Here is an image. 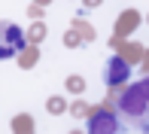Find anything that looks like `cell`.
<instances>
[{
  "instance_id": "obj_5",
  "label": "cell",
  "mask_w": 149,
  "mask_h": 134,
  "mask_svg": "<svg viewBox=\"0 0 149 134\" xmlns=\"http://www.w3.org/2000/svg\"><path fill=\"white\" fill-rule=\"evenodd\" d=\"M67 89H70V91H82V89H85L82 76H70V79H67Z\"/></svg>"
},
{
  "instance_id": "obj_6",
  "label": "cell",
  "mask_w": 149,
  "mask_h": 134,
  "mask_svg": "<svg viewBox=\"0 0 149 134\" xmlns=\"http://www.w3.org/2000/svg\"><path fill=\"white\" fill-rule=\"evenodd\" d=\"M49 113H64V104H61L58 98H52L49 100Z\"/></svg>"
},
{
  "instance_id": "obj_2",
  "label": "cell",
  "mask_w": 149,
  "mask_h": 134,
  "mask_svg": "<svg viewBox=\"0 0 149 134\" xmlns=\"http://www.w3.org/2000/svg\"><path fill=\"white\" fill-rule=\"evenodd\" d=\"M24 46V34L18 24H12V22H0V58H9V55H15L18 49Z\"/></svg>"
},
{
  "instance_id": "obj_3",
  "label": "cell",
  "mask_w": 149,
  "mask_h": 134,
  "mask_svg": "<svg viewBox=\"0 0 149 134\" xmlns=\"http://www.w3.org/2000/svg\"><path fill=\"white\" fill-rule=\"evenodd\" d=\"M88 134H119V116L110 110H97L88 116Z\"/></svg>"
},
{
  "instance_id": "obj_1",
  "label": "cell",
  "mask_w": 149,
  "mask_h": 134,
  "mask_svg": "<svg viewBox=\"0 0 149 134\" xmlns=\"http://www.w3.org/2000/svg\"><path fill=\"white\" fill-rule=\"evenodd\" d=\"M119 107H122V113H125V116H131V119L146 116V113H149V76L140 79V82H134L131 89H125Z\"/></svg>"
},
{
  "instance_id": "obj_4",
  "label": "cell",
  "mask_w": 149,
  "mask_h": 134,
  "mask_svg": "<svg viewBox=\"0 0 149 134\" xmlns=\"http://www.w3.org/2000/svg\"><path fill=\"white\" fill-rule=\"evenodd\" d=\"M128 73L131 70H128V64L122 58H110V64H107V82L110 85H122L128 79Z\"/></svg>"
}]
</instances>
